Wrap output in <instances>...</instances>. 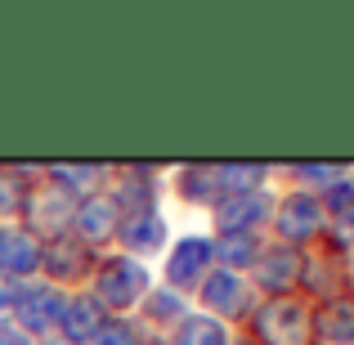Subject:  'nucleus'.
<instances>
[{"label": "nucleus", "mask_w": 354, "mask_h": 345, "mask_svg": "<svg viewBox=\"0 0 354 345\" xmlns=\"http://www.w3.org/2000/svg\"><path fill=\"white\" fill-rule=\"evenodd\" d=\"M59 328H63V337H72V341H95L99 328H104V305L90 301V296H81V301H68V305H63Z\"/></svg>", "instance_id": "obj_9"}, {"label": "nucleus", "mask_w": 354, "mask_h": 345, "mask_svg": "<svg viewBox=\"0 0 354 345\" xmlns=\"http://www.w3.org/2000/svg\"><path fill=\"white\" fill-rule=\"evenodd\" d=\"M278 229H283L292 242L314 238V233L323 229V207H319V198H310V193H296V198H287L283 207H278Z\"/></svg>", "instance_id": "obj_5"}, {"label": "nucleus", "mask_w": 354, "mask_h": 345, "mask_svg": "<svg viewBox=\"0 0 354 345\" xmlns=\"http://www.w3.org/2000/svg\"><path fill=\"white\" fill-rule=\"evenodd\" d=\"M63 292H54V287H18L14 292V310H18V323L32 332H50L59 328L63 319Z\"/></svg>", "instance_id": "obj_3"}, {"label": "nucleus", "mask_w": 354, "mask_h": 345, "mask_svg": "<svg viewBox=\"0 0 354 345\" xmlns=\"http://www.w3.org/2000/svg\"><path fill=\"white\" fill-rule=\"evenodd\" d=\"M41 265V242L32 233H0V274H32Z\"/></svg>", "instance_id": "obj_8"}, {"label": "nucleus", "mask_w": 354, "mask_h": 345, "mask_svg": "<svg viewBox=\"0 0 354 345\" xmlns=\"http://www.w3.org/2000/svg\"><path fill=\"white\" fill-rule=\"evenodd\" d=\"M256 274L269 292H287V287L301 278V256H296L292 247H274V251H265V256H256Z\"/></svg>", "instance_id": "obj_7"}, {"label": "nucleus", "mask_w": 354, "mask_h": 345, "mask_svg": "<svg viewBox=\"0 0 354 345\" xmlns=\"http://www.w3.org/2000/svg\"><path fill=\"white\" fill-rule=\"evenodd\" d=\"M77 229L86 238H108L117 229V202L113 198H86L77 207Z\"/></svg>", "instance_id": "obj_12"}, {"label": "nucleus", "mask_w": 354, "mask_h": 345, "mask_svg": "<svg viewBox=\"0 0 354 345\" xmlns=\"http://www.w3.org/2000/svg\"><path fill=\"white\" fill-rule=\"evenodd\" d=\"M148 292V274L139 260L130 256H113L104 260V269H99V305H113V310H126V305H135L139 296Z\"/></svg>", "instance_id": "obj_1"}, {"label": "nucleus", "mask_w": 354, "mask_h": 345, "mask_svg": "<svg viewBox=\"0 0 354 345\" xmlns=\"http://www.w3.org/2000/svg\"><path fill=\"white\" fill-rule=\"evenodd\" d=\"M72 216V202H68V189L63 184H41V189L27 198V220L36 225H59V220Z\"/></svg>", "instance_id": "obj_11"}, {"label": "nucleus", "mask_w": 354, "mask_h": 345, "mask_svg": "<svg viewBox=\"0 0 354 345\" xmlns=\"http://www.w3.org/2000/svg\"><path fill=\"white\" fill-rule=\"evenodd\" d=\"M256 328L269 345H310V332H314L310 314L296 301H269V310H260Z\"/></svg>", "instance_id": "obj_2"}, {"label": "nucleus", "mask_w": 354, "mask_h": 345, "mask_svg": "<svg viewBox=\"0 0 354 345\" xmlns=\"http://www.w3.org/2000/svg\"><path fill=\"white\" fill-rule=\"evenodd\" d=\"M81 256H86L81 247H68V242H54V247H50V256H41V265L50 269L54 278H63V274H77V269H81Z\"/></svg>", "instance_id": "obj_18"}, {"label": "nucleus", "mask_w": 354, "mask_h": 345, "mask_svg": "<svg viewBox=\"0 0 354 345\" xmlns=\"http://www.w3.org/2000/svg\"><path fill=\"white\" fill-rule=\"evenodd\" d=\"M314 328L332 345H354V296H332V301H323Z\"/></svg>", "instance_id": "obj_6"}, {"label": "nucleus", "mask_w": 354, "mask_h": 345, "mask_svg": "<svg viewBox=\"0 0 354 345\" xmlns=\"http://www.w3.org/2000/svg\"><path fill=\"white\" fill-rule=\"evenodd\" d=\"M90 345H139V337H135V328H130V323H104V328H99V337L90 341Z\"/></svg>", "instance_id": "obj_20"}, {"label": "nucleus", "mask_w": 354, "mask_h": 345, "mask_svg": "<svg viewBox=\"0 0 354 345\" xmlns=\"http://www.w3.org/2000/svg\"><path fill=\"white\" fill-rule=\"evenodd\" d=\"M27 198H32V184L14 180V175H0V216H18V211H27Z\"/></svg>", "instance_id": "obj_19"}, {"label": "nucleus", "mask_w": 354, "mask_h": 345, "mask_svg": "<svg viewBox=\"0 0 354 345\" xmlns=\"http://www.w3.org/2000/svg\"><path fill=\"white\" fill-rule=\"evenodd\" d=\"M269 216V198L265 193H238L234 202H225V207H220V229L225 233H247V229H256L260 220Z\"/></svg>", "instance_id": "obj_10"}, {"label": "nucleus", "mask_w": 354, "mask_h": 345, "mask_svg": "<svg viewBox=\"0 0 354 345\" xmlns=\"http://www.w3.org/2000/svg\"><path fill=\"white\" fill-rule=\"evenodd\" d=\"M5 305H14V292H9V287L0 283V310H5Z\"/></svg>", "instance_id": "obj_23"}, {"label": "nucleus", "mask_w": 354, "mask_h": 345, "mask_svg": "<svg viewBox=\"0 0 354 345\" xmlns=\"http://www.w3.org/2000/svg\"><path fill=\"white\" fill-rule=\"evenodd\" d=\"M121 238L135 251H157L162 238H166V229H162V220H157V211H135V216L121 225Z\"/></svg>", "instance_id": "obj_13"}, {"label": "nucleus", "mask_w": 354, "mask_h": 345, "mask_svg": "<svg viewBox=\"0 0 354 345\" xmlns=\"http://www.w3.org/2000/svg\"><path fill=\"white\" fill-rule=\"evenodd\" d=\"M153 345H157V341H153Z\"/></svg>", "instance_id": "obj_24"}, {"label": "nucleus", "mask_w": 354, "mask_h": 345, "mask_svg": "<svg viewBox=\"0 0 354 345\" xmlns=\"http://www.w3.org/2000/svg\"><path fill=\"white\" fill-rule=\"evenodd\" d=\"M0 345H27V332H23V328H9V323H0Z\"/></svg>", "instance_id": "obj_22"}, {"label": "nucleus", "mask_w": 354, "mask_h": 345, "mask_svg": "<svg viewBox=\"0 0 354 345\" xmlns=\"http://www.w3.org/2000/svg\"><path fill=\"white\" fill-rule=\"evenodd\" d=\"M216 256H225V265H256V238L251 233H225Z\"/></svg>", "instance_id": "obj_16"}, {"label": "nucleus", "mask_w": 354, "mask_h": 345, "mask_svg": "<svg viewBox=\"0 0 354 345\" xmlns=\"http://www.w3.org/2000/svg\"><path fill=\"white\" fill-rule=\"evenodd\" d=\"M202 301L216 305V310L225 314H242V287L234 274H207V283H202Z\"/></svg>", "instance_id": "obj_14"}, {"label": "nucleus", "mask_w": 354, "mask_h": 345, "mask_svg": "<svg viewBox=\"0 0 354 345\" xmlns=\"http://www.w3.org/2000/svg\"><path fill=\"white\" fill-rule=\"evenodd\" d=\"M175 345H225V328L216 319H184L175 332Z\"/></svg>", "instance_id": "obj_15"}, {"label": "nucleus", "mask_w": 354, "mask_h": 345, "mask_svg": "<svg viewBox=\"0 0 354 345\" xmlns=\"http://www.w3.org/2000/svg\"><path fill=\"white\" fill-rule=\"evenodd\" d=\"M319 207H328L337 220H350L354 216V180H337V184H328L323 189V202Z\"/></svg>", "instance_id": "obj_17"}, {"label": "nucleus", "mask_w": 354, "mask_h": 345, "mask_svg": "<svg viewBox=\"0 0 354 345\" xmlns=\"http://www.w3.org/2000/svg\"><path fill=\"white\" fill-rule=\"evenodd\" d=\"M148 310H153V319H175V314H180V296H175V292L153 296V301H148Z\"/></svg>", "instance_id": "obj_21"}, {"label": "nucleus", "mask_w": 354, "mask_h": 345, "mask_svg": "<svg viewBox=\"0 0 354 345\" xmlns=\"http://www.w3.org/2000/svg\"><path fill=\"white\" fill-rule=\"evenodd\" d=\"M211 256H216V247L202 238H184L180 247H175V256L166 260V274H171L175 287H198L207 283V269H211Z\"/></svg>", "instance_id": "obj_4"}]
</instances>
